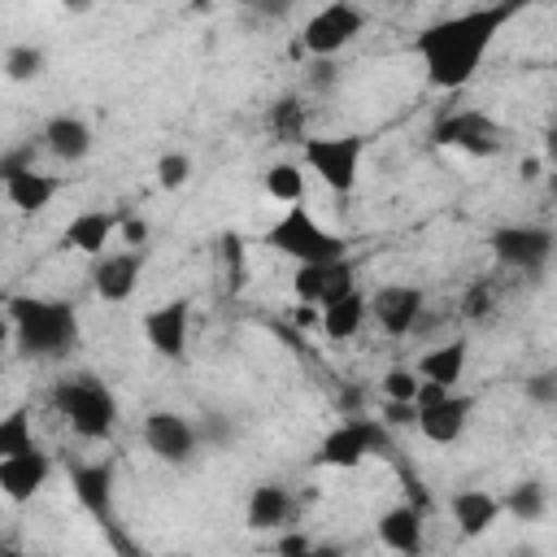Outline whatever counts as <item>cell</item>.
Returning a JSON list of instances; mask_svg holds the SVG:
<instances>
[{
  "instance_id": "obj_1",
  "label": "cell",
  "mask_w": 557,
  "mask_h": 557,
  "mask_svg": "<svg viewBox=\"0 0 557 557\" xmlns=\"http://www.w3.org/2000/svg\"><path fill=\"white\" fill-rule=\"evenodd\" d=\"M513 13H518V4H479V9H461L453 17L431 22L413 39V52L422 61L426 83L435 91H461L479 74L492 39L500 35V26Z\"/></svg>"
},
{
  "instance_id": "obj_2",
  "label": "cell",
  "mask_w": 557,
  "mask_h": 557,
  "mask_svg": "<svg viewBox=\"0 0 557 557\" xmlns=\"http://www.w3.org/2000/svg\"><path fill=\"white\" fill-rule=\"evenodd\" d=\"M4 313H9V326H13V344L26 357L52 361V357H65L78 344V313L65 300H52V296H9Z\"/></svg>"
},
{
  "instance_id": "obj_3",
  "label": "cell",
  "mask_w": 557,
  "mask_h": 557,
  "mask_svg": "<svg viewBox=\"0 0 557 557\" xmlns=\"http://www.w3.org/2000/svg\"><path fill=\"white\" fill-rule=\"evenodd\" d=\"M52 405H57V413L70 422V431L78 440H109L113 426H117V413H122L117 396L100 379H91V374L61 379L52 387Z\"/></svg>"
},
{
  "instance_id": "obj_4",
  "label": "cell",
  "mask_w": 557,
  "mask_h": 557,
  "mask_svg": "<svg viewBox=\"0 0 557 557\" xmlns=\"http://www.w3.org/2000/svg\"><path fill=\"white\" fill-rule=\"evenodd\" d=\"M265 244L283 257H292L296 265H326V261H344V239L322 222L313 218L305 205L296 209H283L274 218V226L265 231Z\"/></svg>"
},
{
  "instance_id": "obj_5",
  "label": "cell",
  "mask_w": 557,
  "mask_h": 557,
  "mask_svg": "<svg viewBox=\"0 0 557 557\" xmlns=\"http://www.w3.org/2000/svg\"><path fill=\"white\" fill-rule=\"evenodd\" d=\"M361 157H366V139L361 135H309L305 139V170L331 196H348L357 187Z\"/></svg>"
},
{
  "instance_id": "obj_6",
  "label": "cell",
  "mask_w": 557,
  "mask_h": 557,
  "mask_svg": "<svg viewBox=\"0 0 557 557\" xmlns=\"http://www.w3.org/2000/svg\"><path fill=\"white\" fill-rule=\"evenodd\" d=\"M361 26H366V9L361 4H348V0H335V4H322V9H313L309 17H305V26H300V48L309 52V57H335V52H344L357 35H361Z\"/></svg>"
},
{
  "instance_id": "obj_7",
  "label": "cell",
  "mask_w": 557,
  "mask_h": 557,
  "mask_svg": "<svg viewBox=\"0 0 557 557\" xmlns=\"http://www.w3.org/2000/svg\"><path fill=\"white\" fill-rule=\"evenodd\" d=\"M431 139L440 148H453L466 157H496L505 148V126L496 117H487L483 109H453L435 122Z\"/></svg>"
},
{
  "instance_id": "obj_8",
  "label": "cell",
  "mask_w": 557,
  "mask_h": 557,
  "mask_svg": "<svg viewBox=\"0 0 557 557\" xmlns=\"http://www.w3.org/2000/svg\"><path fill=\"white\" fill-rule=\"evenodd\" d=\"M492 257L527 278H540L553 261V231L548 226H531V222H518V226H496L492 231Z\"/></svg>"
},
{
  "instance_id": "obj_9",
  "label": "cell",
  "mask_w": 557,
  "mask_h": 557,
  "mask_svg": "<svg viewBox=\"0 0 557 557\" xmlns=\"http://www.w3.org/2000/svg\"><path fill=\"white\" fill-rule=\"evenodd\" d=\"M366 309H370V318L379 322L383 335L405 339L422 322L426 292L418 283H383V287H374V296H366Z\"/></svg>"
},
{
  "instance_id": "obj_10",
  "label": "cell",
  "mask_w": 557,
  "mask_h": 557,
  "mask_svg": "<svg viewBox=\"0 0 557 557\" xmlns=\"http://www.w3.org/2000/svg\"><path fill=\"white\" fill-rule=\"evenodd\" d=\"M383 440V422L370 418H344L339 426H331L318 444V461L331 470H357Z\"/></svg>"
},
{
  "instance_id": "obj_11",
  "label": "cell",
  "mask_w": 557,
  "mask_h": 557,
  "mask_svg": "<svg viewBox=\"0 0 557 557\" xmlns=\"http://www.w3.org/2000/svg\"><path fill=\"white\" fill-rule=\"evenodd\" d=\"M144 444H148V453H152L157 461H165V466H187V461L196 457V448H200V435H196V426H191L187 413L152 409V413L144 418Z\"/></svg>"
},
{
  "instance_id": "obj_12",
  "label": "cell",
  "mask_w": 557,
  "mask_h": 557,
  "mask_svg": "<svg viewBox=\"0 0 557 557\" xmlns=\"http://www.w3.org/2000/svg\"><path fill=\"white\" fill-rule=\"evenodd\" d=\"M144 339L157 357L165 361H178L191 344V300L187 296H174V300H161L144 313Z\"/></svg>"
},
{
  "instance_id": "obj_13",
  "label": "cell",
  "mask_w": 557,
  "mask_h": 557,
  "mask_svg": "<svg viewBox=\"0 0 557 557\" xmlns=\"http://www.w3.org/2000/svg\"><path fill=\"white\" fill-rule=\"evenodd\" d=\"M470 413H474V396H466V392H444L440 400L413 409V426L422 431L426 444H435V448H453V444L466 435Z\"/></svg>"
},
{
  "instance_id": "obj_14",
  "label": "cell",
  "mask_w": 557,
  "mask_h": 557,
  "mask_svg": "<svg viewBox=\"0 0 557 557\" xmlns=\"http://www.w3.org/2000/svg\"><path fill=\"white\" fill-rule=\"evenodd\" d=\"M139 274H144V252L109 248L104 257L91 261V292L104 305H126L135 296V287H139Z\"/></svg>"
},
{
  "instance_id": "obj_15",
  "label": "cell",
  "mask_w": 557,
  "mask_h": 557,
  "mask_svg": "<svg viewBox=\"0 0 557 557\" xmlns=\"http://www.w3.org/2000/svg\"><path fill=\"white\" fill-rule=\"evenodd\" d=\"M357 292V278H352V265L348 261H326V265H296L292 270V296L296 305H331L339 296Z\"/></svg>"
},
{
  "instance_id": "obj_16",
  "label": "cell",
  "mask_w": 557,
  "mask_h": 557,
  "mask_svg": "<svg viewBox=\"0 0 557 557\" xmlns=\"http://www.w3.org/2000/svg\"><path fill=\"white\" fill-rule=\"evenodd\" d=\"M52 479V457L44 448L22 457H0V496L9 505H30Z\"/></svg>"
},
{
  "instance_id": "obj_17",
  "label": "cell",
  "mask_w": 557,
  "mask_h": 557,
  "mask_svg": "<svg viewBox=\"0 0 557 557\" xmlns=\"http://www.w3.org/2000/svg\"><path fill=\"white\" fill-rule=\"evenodd\" d=\"M0 178H4V200L17 213H44L61 196V178L35 165H0Z\"/></svg>"
},
{
  "instance_id": "obj_18",
  "label": "cell",
  "mask_w": 557,
  "mask_h": 557,
  "mask_svg": "<svg viewBox=\"0 0 557 557\" xmlns=\"http://www.w3.org/2000/svg\"><path fill=\"white\" fill-rule=\"evenodd\" d=\"M117 209H83V213H74L70 222H65V231H61V244L70 248V252H78V257H104L109 252V244L117 239Z\"/></svg>"
},
{
  "instance_id": "obj_19",
  "label": "cell",
  "mask_w": 557,
  "mask_h": 557,
  "mask_svg": "<svg viewBox=\"0 0 557 557\" xmlns=\"http://www.w3.org/2000/svg\"><path fill=\"white\" fill-rule=\"evenodd\" d=\"M448 518L466 540H479L500 522V496L487 487H457L448 496Z\"/></svg>"
},
{
  "instance_id": "obj_20",
  "label": "cell",
  "mask_w": 557,
  "mask_h": 557,
  "mask_svg": "<svg viewBox=\"0 0 557 557\" xmlns=\"http://www.w3.org/2000/svg\"><path fill=\"white\" fill-rule=\"evenodd\" d=\"M296 513V500H292V487L283 483H257L244 500V527L257 531V535H270V531H283Z\"/></svg>"
},
{
  "instance_id": "obj_21",
  "label": "cell",
  "mask_w": 557,
  "mask_h": 557,
  "mask_svg": "<svg viewBox=\"0 0 557 557\" xmlns=\"http://www.w3.org/2000/svg\"><path fill=\"white\" fill-rule=\"evenodd\" d=\"M374 535L387 553L396 557H418L422 544H426V531H422V513L413 505H387L379 518H374Z\"/></svg>"
},
{
  "instance_id": "obj_22",
  "label": "cell",
  "mask_w": 557,
  "mask_h": 557,
  "mask_svg": "<svg viewBox=\"0 0 557 557\" xmlns=\"http://www.w3.org/2000/svg\"><path fill=\"white\" fill-rule=\"evenodd\" d=\"M44 148H48L57 161H70V165L87 161L91 148H96L91 122L78 117V113H52V117L44 122Z\"/></svg>"
},
{
  "instance_id": "obj_23",
  "label": "cell",
  "mask_w": 557,
  "mask_h": 557,
  "mask_svg": "<svg viewBox=\"0 0 557 557\" xmlns=\"http://www.w3.org/2000/svg\"><path fill=\"white\" fill-rule=\"evenodd\" d=\"M466 366H470V344L466 339H444V344H435V348H426L418 357V370L413 374L422 383H435L444 392H457V383L466 379Z\"/></svg>"
},
{
  "instance_id": "obj_24",
  "label": "cell",
  "mask_w": 557,
  "mask_h": 557,
  "mask_svg": "<svg viewBox=\"0 0 557 557\" xmlns=\"http://www.w3.org/2000/svg\"><path fill=\"white\" fill-rule=\"evenodd\" d=\"M370 322V309H366V296L361 292H348L331 305L318 309V331L331 339V344H348L361 335V326Z\"/></svg>"
},
{
  "instance_id": "obj_25",
  "label": "cell",
  "mask_w": 557,
  "mask_h": 557,
  "mask_svg": "<svg viewBox=\"0 0 557 557\" xmlns=\"http://www.w3.org/2000/svg\"><path fill=\"white\" fill-rule=\"evenodd\" d=\"M261 191L278 209H296L305 200V165L300 161H270L261 170Z\"/></svg>"
},
{
  "instance_id": "obj_26",
  "label": "cell",
  "mask_w": 557,
  "mask_h": 557,
  "mask_svg": "<svg viewBox=\"0 0 557 557\" xmlns=\"http://www.w3.org/2000/svg\"><path fill=\"white\" fill-rule=\"evenodd\" d=\"M74 492L78 500L109 522V500H113V466L109 461H91V466H74Z\"/></svg>"
},
{
  "instance_id": "obj_27",
  "label": "cell",
  "mask_w": 557,
  "mask_h": 557,
  "mask_svg": "<svg viewBox=\"0 0 557 557\" xmlns=\"http://www.w3.org/2000/svg\"><path fill=\"white\" fill-rule=\"evenodd\" d=\"M500 513H509L513 522H540L548 513V487L540 479H522L500 496Z\"/></svg>"
},
{
  "instance_id": "obj_28",
  "label": "cell",
  "mask_w": 557,
  "mask_h": 557,
  "mask_svg": "<svg viewBox=\"0 0 557 557\" xmlns=\"http://www.w3.org/2000/svg\"><path fill=\"white\" fill-rule=\"evenodd\" d=\"M35 422H30V409L26 405H13L9 413H0V457H22V453H35Z\"/></svg>"
},
{
  "instance_id": "obj_29",
  "label": "cell",
  "mask_w": 557,
  "mask_h": 557,
  "mask_svg": "<svg viewBox=\"0 0 557 557\" xmlns=\"http://www.w3.org/2000/svg\"><path fill=\"white\" fill-rule=\"evenodd\" d=\"M0 70L9 83H35L48 70V52L39 44H9L0 57Z\"/></svg>"
},
{
  "instance_id": "obj_30",
  "label": "cell",
  "mask_w": 557,
  "mask_h": 557,
  "mask_svg": "<svg viewBox=\"0 0 557 557\" xmlns=\"http://www.w3.org/2000/svg\"><path fill=\"white\" fill-rule=\"evenodd\" d=\"M191 157L187 152H178V148H170V152H161L157 157V165H152V174H157V187L161 191H183L187 183H191Z\"/></svg>"
},
{
  "instance_id": "obj_31",
  "label": "cell",
  "mask_w": 557,
  "mask_h": 557,
  "mask_svg": "<svg viewBox=\"0 0 557 557\" xmlns=\"http://www.w3.org/2000/svg\"><path fill=\"white\" fill-rule=\"evenodd\" d=\"M418 374L413 370H405V366H396V370H387L383 379H379V387H383V400L387 405H413V396H418Z\"/></svg>"
},
{
  "instance_id": "obj_32",
  "label": "cell",
  "mask_w": 557,
  "mask_h": 557,
  "mask_svg": "<svg viewBox=\"0 0 557 557\" xmlns=\"http://www.w3.org/2000/svg\"><path fill=\"white\" fill-rule=\"evenodd\" d=\"M300 122H305V109H300L296 100H283V104H274V109H270V126L278 131V139L300 135Z\"/></svg>"
},
{
  "instance_id": "obj_33",
  "label": "cell",
  "mask_w": 557,
  "mask_h": 557,
  "mask_svg": "<svg viewBox=\"0 0 557 557\" xmlns=\"http://www.w3.org/2000/svg\"><path fill=\"white\" fill-rule=\"evenodd\" d=\"M117 239H122L126 248L144 252V244H148V218H139V213H122V218H117Z\"/></svg>"
},
{
  "instance_id": "obj_34",
  "label": "cell",
  "mask_w": 557,
  "mask_h": 557,
  "mask_svg": "<svg viewBox=\"0 0 557 557\" xmlns=\"http://www.w3.org/2000/svg\"><path fill=\"white\" fill-rule=\"evenodd\" d=\"M283 557H339V548L313 544V540H305V535H292V540H283Z\"/></svg>"
},
{
  "instance_id": "obj_35",
  "label": "cell",
  "mask_w": 557,
  "mask_h": 557,
  "mask_svg": "<svg viewBox=\"0 0 557 557\" xmlns=\"http://www.w3.org/2000/svg\"><path fill=\"white\" fill-rule=\"evenodd\" d=\"M522 392H527L531 400H540V405H553V400H557V379L544 370V374L527 379V383H522Z\"/></svg>"
},
{
  "instance_id": "obj_36",
  "label": "cell",
  "mask_w": 557,
  "mask_h": 557,
  "mask_svg": "<svg viewBox=\"0 0 557 557\" xmlns=\"http://www.w3.org/2000/svg\"><path fill=\"white\" fill-rule=\"evenodd\" d=\"M292 322H296L300 331H318V305H296V309H292Z\"/></svg>"
},
{
  "instance_id": "obj_37",
  "label": "cell",
  "mask_w": 557,
  "mask_h": 557,
  "mask_svg": "<svg viewBox=\"0 0 557 557\" xmlns=\"http://www.w3.org/2000/svg\"><path fill=\"white\" fill-rule=\"evenodd\" d=\"M9 339H13V326H9V313H4V309H0V348H4V344H9Z\"/></svg>"
},
{
  "instance_id": "obj_38",
  "label": "cell",
  "mask_w": 557,
  "mask_h": 557,
  "mask_svg": "<svg viewBox=\"0 0 557 557\" xmlns=\"http://www.w3.org/2000/svg\"><path fill=\"white\" fill-rule=\"evenodd\" d=\"M170 557H183V553H170Z\"/></svg>"
}]
</instances>
